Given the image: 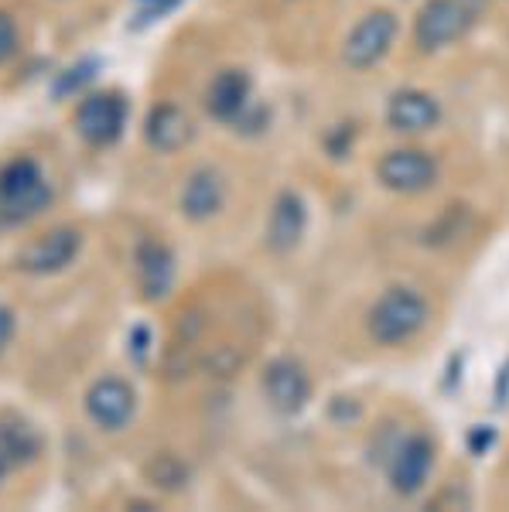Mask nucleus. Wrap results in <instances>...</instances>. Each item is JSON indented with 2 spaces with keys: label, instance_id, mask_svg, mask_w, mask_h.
Returning <instances> with one entry per match:
<instances>
[{
  "label": "nucleus",
  "instance_id": "obj_15",
  "mask_svg": "<svg viewBox=\"0 0 509 512\" xmlns=\"http://www.w3.org/2000/svg\"><path fill=\"white\" fill-rule=\"evenodd\" d=\"M137 284L147 301L168 297L171 284H175V253L161 239H144L137 246Z\"/></svg>",
  "mask_w": 509,
  "mask_h": 512
},
{
  "label": "nucleus",
  "instance_id": "obj_3",
  "mask_svg": "<svg viewBox=\"0 0 509 512\" xmlns=\"http://www.w3.org/2000/svg\"><path fill=\"white\" fill-rule=\"evenodd\" d=\"M479 14L465 0H428L414 21V41L421 52H441L472 31Z\"/></svg>",
  "mask_w": 509,
  "mask_h": 512
},
{
  "label": "nucleus",
  "instance_id": "obj_20",
  "mask_svg": "<svg viewBox=\"0 0 509 512\" xmlns=\"http://www.w3.org/2000/svg\"><path fill=\"white\" fill-rule=\"evenodd\" d=\"M11 335H14V315L7 308H0V352L11 345Z\"/></svg>",
  "mask_w": 509,
  "mask_h": 512
},
{
  "label": "nucleus",
  "instance_id": "obj_10",
  "mask_svg": "<svg viewBox=\"0 0 509 512\" xmlns=\"http://www.w3.org/2000/svg\"><path fill=\"white\" fill-rule=\"evenodd\" d=\"M264 396L277 414H298L311 400V379L298 359H274L264 369Z\"/></svg>",
  "mask_w": 509,
  "mask_h": 512
},
{
  "label": "nucleus",
  "instance_id": "obj_9",
  "mask_svg": "<svg viewBox=\"0 0 509 512\" xmlns=\"http://www.w3.org/2000/svg\"><path fill=\"white\" fill-rule=\"evenodd\" d=\"M86 414L100 431H123L137 414V393L130 390V383H123L117 376H106L100 383L89 386L86 393Z\"/></svg>",
  "mask_w": 509,
  "mask_h": 512
},
{
  "label": "nucleus",
  "instance_id": "obj_13",
  "mask_svg": "<svg viewBox=\"0 0 509 512\" xmlns=\"http://www.w3.org/2000/svg\"><path fill=\"white\" fill-rule=\"evenodd\" d=\"M441 120V106L431 93L421 89H400L387 103V123L400 134H424Z\"/></svg>",
  "mask_w": 509,
  "mask_h": 512
},
{
  "label": "nucleus",
  "instance_id": "obj_19",
  "mask_svg": "<svg viewBox=\"0 0 509 512\" xmlns=\"http://www.w3.org/2000/svg\"><path fill=\"white\" fill-rule=\"evenodd\" d=\"M18 48H21L18 24H14V18L7 11H0V65L11 62L14 55H18Z\"/></svg>",
  "mask_w": 509,
  "mask_h": 512
},
{
  "label": "nucleus",
  "instance_id": "obj_11",
  "mask_svg": "<svg viewBox=\"0 0 509 512\" xmlns=\"http://www.w3.org/2000/svg\"><path fill=\"white\" fill-rule=\"evenodd\" d=\"M41 454V434L18 414H0V482Z\"/></svg>",
  "mask_w": 509,
  "mask_h": 512
},
{
  "label": "nucleus",
  "instance_id": "obj_12",
  "mask_svg": "<svg viewBox=\"0 0 509 512\" xmlns=\"http://www.w3.org/2000/svg\"><path fill=\"white\" fill-rule=\"evenodd\" d=\"M250 106V76L243 69H223L216 72V79L205 89V110L209 117L236 123Z\"/></svg>",
  "mask_w": 509,
  "mask_h": 512
},
{
  "label": "nucleus",
  "instance_id": "obj_16",
  "mask_svg": "<svg viewBox=\"0 0 509 512\" xmlns=\"http://www.w3.org/2000/svg\"><path fill=\"white\" fill-rule=\"evenodd\" d=\"M192 134H195L192 120H188V113L175 103H158L144 123V140L161 154L182 151L188 140H192Z\"/></svg>",
  "mask_w": 509,
  "mask_h": 512
},
{
  "label": "nucleus",
  "instance_id": "obj_7",
  "mask_svg": "<svg viewBox=\"0 0 509 512\" xmlns=\"http://www.w3.org/2000/svg\"><path fill=\"white\" fill-rule=\"evenodd\" d=\"M76 134L93 147H110L120 140L127 123V99L120 93H93L76 106Z\"/></svg>",
  "mask_w": 509,
  "mask_h": 512
},
{
  "label": "nucleus",
  "instance_id": "obj_17",
  "mask_svg": "<svg viewBox=\"0 0 509 512\" xmlns=\"http://www.w3.org/2000/svg\"><path fill=\"white\" fill-rule=\"evenodd\" d=\"M223 202H226L223 178H219L212 168L192 171V178H188L182 188V216L192 222H205V219L219 216Z\"/></svg>",
  "mask_w": 509,
  "mask_h": 512
},
{
  "label": "nucleus",
  "instance_id": "obj_21",
  "mask_svg": "<svg viewBox=\"0 0 509 512\" xmlns=\"http://www.w3.org/2000/svg\"><path fill=\"white\" fill-rule=\"evenodd\" d=\"M465 4H469L475 14H482V7H486V0H465Z\"/></svg>",
  "mask_w": 509,
  "mask_h": 512
},
{
  "label": "nucleus",
  "instance_id": "obj_22",
  "mask_svg": "<svg viewBox=\"0 0 509 512\" xmlns=\"http://www.w3.org/2000/svg\"><path fill=\"white\" fill-rule=\"evenodd\" d=\"M0 226H7V222H4V216H0Z\"/></svg>",
  "mask_w": 509,
  "mask_h": 512
},
{
  "label": "nucleus",
  "instance_id": "obj_14",
  "mask_svg": "<svg viewBox=\"0 0 509 512\" xmlns=\"http://www.w3.org/2000/svg\"><path fill=\"white\" fill-rule=\"evenodd\" d=\"M308 229V209H305V198L294 195V192H281L270 209L267 219V246L274 253H287L301 243Z\"/></svg>",
  "mask_w": 509,
  "mask_h": 512
},
{
  "label": "nucleus",
  "instance_id": "obj_4",
  "mask_svg": "<svg viewBox=\"0 0 509 512\" xmlns=\"http://www.w3.org/2000/svg\"><path fill=\"white\" fill-rule=\"evenodd\" d=\"M393 38H397V14L393 11H369L366 18H359L352 24V31L346 35L342 45V62L349 69H373L387 59Z\"/></svg>",
  "mask_w": 509,
  "mask_h": 512
},
{
  "label": "nucleus",
  "instance_id": "obj_6",
  "mask_svg": "<svg viewBox=\"0 0 509 512\" xmlns=\"http://www.w3.org/2000/svg\"><path fill=\"white\" fill-rule=\"evenodd\" d=\"M376 178L383 188L400 195H417L428 192L438 181V161L428 151H417V147H400V151H387L376 164Z\"/></svg>",
  "mask_w": 509,
  "mask_h": 512
},
{
  "label": "nucleus",
  "instance_id": "obj_8",
  "mask_svg": "<svg viewBox=\"0 0 509 512\" xmlns=\"http://www.w3.org/2000/svg\"><path fill=\"white\" fill-rule=\"evenodd\" d=\"M82 250V236L76 226H55L45 236H38L31 246H24V253L18 256V270L31 277H48L59 274L69 267Z\"/></svg>",
  "mask_w": 509,
  "mask_h": 512
},
{
  "label": "nucleus",
  "instance_id": "obj_18",
  "mask_svg": "<svg viewBox=\"0 0 509 512\" xmlns=\"http://www.w3.org/2000/svg\"><path fill=\"white\" fill-rule=\"evenodd\" d=\"M147 475H151V482L158 485V489H168V492L185 489V482H188L185 465L175 458V454H158V458L147 465Z\"/></svg>",
  "mask_w": 509,
  "mask_h": 512
},
{
  "label": "nucleus",
  "instance_id": "obj_1",
  "mask_svg": "<svg viewBox=\"0 0 509 512\" xmlns=\"http://www.w3.org/2000/svg\"><path fill=\"white\" fill-rule=\"evenodd\" d=\"M428 325V301L414 287H390L366 315V332L376 345H404Z\"/></svg>",
  "mask_w": 509,
  "mask_h": 512
},
{
  "label": "nucleus",
  "instance_id": "obj_2",
  "mask_svg": "<svg viewBox=\"0 0 509 512\" xmlns=\"http://www.w3.org/2000/svg\"><path fill=\"white\" fill-rule=\"evenodd\" d=\"M48 202H52V188L31 158H18L0 168V216L7 226H21L41 216Z\"/></svg>",
  "mask_w": 509,
  "mask_h": 512
},
{
  "label": "nucleus",
  "instance_id": "obj_5",
  "mask_svg": "<svg viewBox=\"0 0 509 512\" xmlns=\"http://www.w3.org/2000/svg\"><path fill=\"white\" fill-rule=\"evenodd\" d=\"M431 468H434V444L428 434H404L387 451L390 489L404 495V499L424 489V482L431 478Z\"/></svg>",
  "mask_w": 509,
  "mask_h": 512
}]
</instances>
